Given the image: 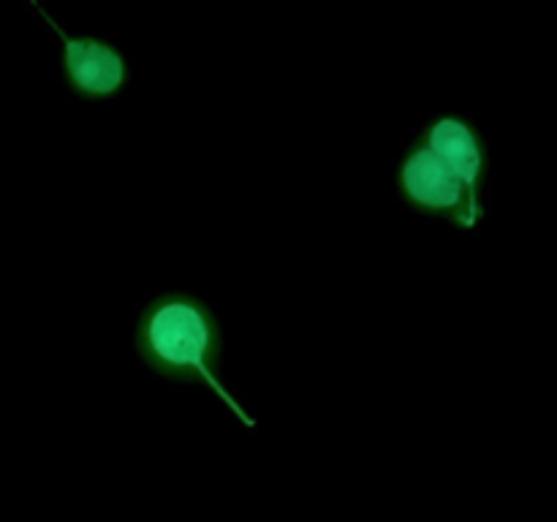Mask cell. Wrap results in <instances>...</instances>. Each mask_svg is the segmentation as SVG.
I'll use <instances>...</instances> for the list:
<instances>
[{"instance_id": "obj_1", "label": "cell", "mask_w": 557, "mask_h": 522, "mask_svg": "<svg viewBox=\"0 0 557 522\" xmlns=\"http://www.w3.org/2000/svg\"><path fill=\"white\" fill-rule=\"evenodd\" d=\"M134 353L158 378L212 389L239 422L256 427L221 375L223 332L210 302L188 291L152 294L136 313Z\"/></svg>"}, {"instance_id": "obj_2", "label": "cell", "mask_w": 557, "mask_h": 522, "mask_svg": "<svg viewBox=\"0 0 557 522\" xmlns=\"http://www.w3.org/2000/svg\"><path fill=\"white\" fill-rule=\"evenodd\" d=\"M395 190L397 199L419 217L446 221L455 228H476L487 215L473 204L455 169L417 139L397 163Z\"/></svg>"}, {"instance_id": "obj_3", "label": "cell", "mask_w": 557, "mask_h": 522, "mask_svg": "<svg viewBox=\"0 0 557 522\" xmlns=\"http://www.w3.org/2000/svg\"><path fill=\"white\" fill-rule=\"evenodd\" d=\"M33 14L58 36L60 79L65 92L79 101H109L131 82V60L123 49L101 36H74L44 9L41 0H27Z\"/></svg>"}, {"instance_id": "obj_4", "label": "cell", "mask_w": 557, "mask_h": 522, "mask_svg": "<svg viewBox=\"0 0 557 522\" xmlns=\"http://www.w3.org/2000/svg\"><path fill=\"white\" fill-rule=\"evenodd\" d=\"M424 147L444 158L460 183L466 185L468 196L479 210L487 212V177H490V152L484 134L462 114H435L422 125L417 136Z\"/></svg>"}]
</instances>
